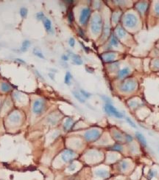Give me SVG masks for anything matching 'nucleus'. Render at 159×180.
Instances as JSON below:
<instances>
[{"mask_svg": "<svg viewBox=\"0 0 159 180\" xmlns=\"http://www.w3.org/2000/svg\"><path fill=\"white\" fill-rule=\"evenodd\" d=\"M130 69H129L128 67L123 68V69H120V70L119 71L118 77L119 78H123L127 76L128 75L130 74Z\"/></svg>", "mask_w": 159, "mask_h": 180, "instance_id": "11", "label": "nucleus"}, {"mask_svg": "<svg viewBox=\"0 0 159 180\" xmlns=\"http://www.w3.org/2000/svg\"><path fill=\"white\" fill-rule=\"evenodd\" d=\"M70 53V56H71V58H72V60L73 63L77 65H81L82 64V61L81 59V58L79 56H77L76 54H74V53H72V52H69Z\"/></svg>", "mask_w": 159, "mask_h": 180, "instance_id": "12", "label": "nucleus"}, {"mask_svg": "<svg viewBox=\"0 0 159 180\" xmlns=\"http://www.w3.org/2000/svg\"><path fill=\"white\" fill-rule=\"evenodd\" d=\"M110 150H113V151H122L123 150L122 146L119 144H116L113 145L111 148H110Z\"/></svg>", "mask_w": 159, "mask_h": 180, "instance_id": "25", "label": "nucleus"}, {"mask_svg": "<svg viewBox=\"0 0 159 180\" xmlns=\"http://www.w3.org/2000/svg\"><path fill=\"white\" fill-rule=\"evenodd\" d=\"M68 21L70 23H72L73 22V19H74V16H73V13L72 11H69V13L68 14Z\"/></svg>", "mask_w": 159, "mask_h": 180, "instance_id": "33", "label": "nucleus"}, {"mask_svg": "<svg viewBox=\"0 0 159 180\" xmlns=\"http://www.w3.org/2000/svg\"><path fill=\"white\" fill-rule=\"evenodd\" d=\"M125 139H127V141H128V142H131L132 140H133V137H132V136H130V134H126Z\"/></svg>", "mask_w": 159, "mask_h": 180, "instance_id": "37", "label": "nucleus"}, {"mask_svg": "<svg viewBox=\"0 0 159 180\" xmlns=\"http://www.w3.org/2000/svg\"><path fill=\"white\" fill-rule=\"evenodd\" d=\"M27 8H21V10H20V14H21V16H22V17H23V18H24V17H26V16L27 15Z\"/></svg>", "mask_w": 159, "mask_h": 180, "instance_id": "27", "label": "nucleus"}, {"mask_svg": "<svg viewBox=\"0 0 159 180\" xmlns=\"http://www.w3.org/2000/svg\"><path fill=\"white\" fill-rule=\"evenodd\" d=\"M137 10L139 13L141 14H144L145 13V11L147 10V3H140L136 6Z\"/></svg>", "mask_w": 159, "mask_h": 180, "instance_id": "15", "label": "nucleus"}, {"mask_svg": "<svg viewBox=\"0 0 159 180\" xmlns=\"http://www.w3.org/2000/svg\"><path fill=\"white\" fill-rule=\"evenodd\" d=\"M36 17L38 20H43V19H45V18H44V14H43L42 12L38 13V14H36Z\"/></svg>", "mask_w": 159, "mask_h": 180, "instance_id": "32", "label": "nucleus"}, {"mask_svg": "<svg viewBox=\"0 0 159 180\" xmlns=\"http://www.w3.org/2000/svg\"><path fill=\"white\" fill-rule=\"evenodd\" d=\"M62 59L64 61H68V57L67 56H62Z\"/></svg>", "mask_w": 159, "mask_h": 180, "instance_id": "40", "label": "nucleus"}, {"mask_svg": "<svg viewBox=\"0 0 159 180\" xmlns=\"http://www.w3.org/2000/svg\"><path fill=\"white\" fill-rule=\"evenodd\" d=\"M33 53H34V55H36V56H38V58H44V55L42 54V52H41L40 50H37V49H35V50H33Z\"/></svg>", "mask_w": 159, "mask_h": 180, "instance_id": "26", "label": "nucleus"}, {"mask_svg": "<svg viewBox=\"0 0 159 180\" xmlns=\"http://www.w3.org/2000/svg\"><path fill=\"white\" fill-rule=\"evenodd\" d=\"M100 135H101V132L98 129H91L85 133L84 137L87 141L94 142L99 139Z\"/></svg>", "mask_w": 159, "mask_h": 180, "instance_id": "4", "label": "nucleus"}, {"mask_svg": "<svg viewBox=\"0 0 159 180\" xmlns=\"http://www.w3.org/2000/svg\"><path fill=\"white\" fill-rule=\"evenodd\" d=\"M137 23V18L134 14H128L125 16L124 24L127 28H134Z\"/></svg>", "mask_w": 159, "mask_h": 180, "instance_id": "5", "label": "nucleus"}, {"mask_svg": "<svg viewBox=\"0 0 159 180\" xmlns=\"http://www.w3.org/2000/svg\"><path fill=\"white\" fill-rule=\"evenodd\" d=\"M96 175L100 178H107L109 176V173L105 170H98L96 171Z\"/></svg>", "mask_w": 159, "mask_h": 180, "instance_id": "13", "label": "nucleus"}, {"mask_svg": "<svg viewBox=\"0 0 159 180\" xmlns=\"http://www.w3.org/2000/svg\"><path fill=\"white\" fill-rule=\"evenodd\" d=\"M153 67L155 68V69H159V59H156V60L154 61V63H153Z\"/></svg>", "mask_w": 159, "mask_h": 180, "instance_id": "34", "label": "nucleus"}, {"mask_svg": "<svg viewBox=\"0 0 159 180\" xmlns=\"http://www.w3.org/2000/svg\"><path fill=\"white\" fill-rule=\"evenodd\" d=\"M102 59L105 62H111L112 61H114L116 58V53L114 52H105L102 55Z\"/></svg>", "mask_w": 159, "mask_h": 180, "instance_id": "9", "label": "nucleus"}, {"mask_svg": "<svg viewBox=\"0 0 159 180\" xmlns=\"http://www.w3.org/2000/svg\"><path fill=\"white\" fill-rule=\"evenodd\" d=\"M44 28H46V30H48V31H50V30L52 29L51 21L49 19H47V18H45V19H44Z\"/></svg>", "mask_w": 159, "mask_h": 180, "instance_id": "19", "label": "nucleus"}, {"mask_svg": "<svg viewBox=\"0 0 159 180\" xmlns=\"http://www.w3.org/2000/svg\"><path fill=\"white\" fill-rule=\"evenodd\" d=\"M9 119L13 123H17L20 120V115L18 114V112H13L10 115Z\"/></svg>", "mask_w": 159, "mask_h": 180, "instance_id": "14", "label": "nucleus"}, {"mask_svg": "<svg viewBox=\"0 0 159 180\" xmlns=\"http://www.w3.org/2000/svg\"><path fill=\"white\" fill-rule=\"evenodd\" d=\"M45 104L41 99H38L35 101L32 104V111L36 115H40L44 110Z\"/></svg>", "mask_w": 159, "mask_h": 180, "instance_id": "6", "label": "nucleus"}, {"mask_svg": "<svg viewBox=\"0 0 159 180\" xmlns=\"http://www.w3.org/2000/svg\"><path fill=\"white\" fill-rule=\"evenodd\" d=\"M155 174V172L152 171V170H150V171H149V173H148V178H149L150 179H151L153 177H154Z\"/></svg>", "mask_w": 159, "mask_h": 180, "instance_id": "35", "label": "nucleus"}, {"mask_svg": "<svg viewBox=\"0 0 159 180\" xmlns=\"http://www.w3.org/2000/svg\"><path fill=\"white\" fill-rule=\"evenodd\" d=\"M136 82L134 80H127L120 86V89L123 92H131L136 88Z\"/></svg>", "mask_w": 159, "mask_h": 180, "instance_id": "3", "label": "nucleus"}, {"mask_svg": "<svg viewBox=\"0 0 159 180\" xmlns=\"http://www.w3.org/2000/svg\"><path fill=\"white\" fill-rule=\"evenodd\" d=\"M120 166H121L122 170L125 171V170H126L127 168H128V166H129V163H128V162L127 161H123L121 163Z\"/></svg>", "mask_w": 159, "mask_h": 180, "instance_id": "28", "label": "nucleus"}, {"mask_svg": "<svg viewBox=\"0 0 159 180\" xmlns=\"http://www.w3.org/2000/svg\"><path fill=\"white\" fill-rule=\"evenodd\" d=\"M68 44H69V45L72 46V47H73V46H74V44H75V41H74V39L73 38H71L69 39V41H68Z\"/></svg>", "mask_w": 159, "mask_h": 180, "instance_id": "36", "label": "nucleus"}, {"mask_svg": "<svg viewBox=\"0 0 159 180\" xmlns=\"http://www.w3.org/2000/svg\"><path fill=\"white\" fill-rule=\"evenodd\" d=\"M74 156H75V154L72 150H66L62 154L61 158L64 162H70L72 159H73Z\"/></svg>", "mask_w": 159, "mask_h": 180, "instance_id": "8", "label": "nucleus"}, {"mask_svg": "<svg viewBox=\"0 0 159 180\" xmlns=\"http://www.w3.org/2000/svg\"><path fill=\"white\" fill-rule=\"evenodd\" d=\"M119 40L115 35H112L110 38V44L114 46H117L119 45Z\"/></svg>", "mask_w": 159, "mask_h": 180, "instance_id": "20", "label": "nucleus"}, {"mask_svg": "<svg viewBox=\"0 0 159 180\" xmlns=\"http://www.w3.org/2000/svg\"><path fill=\"white\" fill-rule=\"evenodd\" d=\"M1 89L2 92H8L10 89V86L7 83H1Z\"/></svg>", "mask_w": 159, "mask_h": 180, "instance_id": "22", "label": "nucleus"}, {"mask_svg": "<svg viewBox=\"0 0 159 180\" xmlns=\"http://www.w3.org/2000/svg\"><path fill=\"white\" fill-rule=\"evenodd\" d=\"M71 79H72V75H71V73L69 72H67L66 74L65 75V79H64V82L66 84H70V82H71Z\"/></svg>", "mask_w": 159, "mask_h": 180, "instance_id": "24", "label": "nucleus"}, {"mask_svg": "<svg viewBox=\"0 0 159 180\" xmlns=\"http://www.w3.org/2000/svg\"><path fill=\"white\" fill-rule=\"evenodd\" d=\"M102 27V20L99 14H95L91 21V30L94 34H98Z\"/></svg>", "mask_w": 159, "mask_h": 180, "instance_id": "1", "label": "nucleus"}, {"mask_svg": "<svg viewBox=\"0 0 159 180\" xmlns=\"http://www.w3.org/2000/svg\"><path fill=\"white\" fill-rule=\"evenodd\" d=\"M105 111L110 116H114L116 118H119L122 119L124 117L122 113H121L120 111H119L113 105H111L110 103H106L104 107Z\"/></svg>", "mask_w": 159, "mask_h": 180, "instance_id": "2", "label": "nucleus"}, {"mask_svg": "<svg viewBox=\"0 0 159 180\" xmlns=\"http://www.w3.org/2000/svg\"><path fill=\"white\" fill-rule=\"evenodd\" d=\"M155 13L158 14V15H159V3H158L157 5H155Z\"/></svg>", "mask_w": 159, "mask_h": 180, "instance_id": "38", "label": "nucleus"}, {"mask_svg": "<svg viewBox=\"0 0 159 180\" xmlns=\"http://www.w3.org/2000/svg\"><path fill=\"white\" fill-rule=\"evenodd\" d=\"M136 138L138 139V140L139 141V143H141L144 147H147V143L146 138L144 137V136L143 134H141L140 132H136Z\"/></svg>", "mask_w": 159, "mask_h": 180, "instance_id": "10", "label": "nucleus"}, {"mask_svg": "<svg viewBox=\"0 0 159 180\" xmlns=\"http://www.w3.org/2000/svg\"><path fill=\"white\" fill-rule=\"evenodd\" d=\"M119 17H120V16L119 14V12H115L114 15H113V20H114V22L115 23H116L118 22V20L119 19Z\"/></svg>", "mask_w": 159, "mask_h": 180, "instance_id": "30", "label": "nucleus"}, {"mask_svg": "<svg viewBox=\"0 0 159 180\" xmlns=\"http://www.w3.org/2000/svg\"><path fill=\"white\" fill-rule=\"evenodd\" d=\"M73 125V120L72 118H68L67 120H66V122L64 123V128L65 131H68L69 130Z\"/></svg>", "mask_w": 159, "mask_h": 180, "instance_id": "16", "label": "nucleus"}, {"mask_svg": "<svg viewBox=\"0 0 159 180\" xmlns=\"http://www.w3.org/2000/svg\"><path fill=\"white\" fill-rule=\"evenodd\" d=\"M75 168H76L75 165H73V164H72L70 166L68 167V169H69L70 171H74V170L75 169Z\"/></svg>", "mask_w": 159, "mask_h": 180, "instance_id": "39", "label": "nucleus"}, {"mask_svg": "<svg viewBox=\"0 0 159 180\" xmlns=\"http://www.w3.org/2000/svg\"><path fill=\"white\" fill-rule=\"evenodd\" d=\"M116 34H117L118 37L119 38H123L126 35V32H125V29L121 28V27H119V28H116Z\"/></svg>", "mask_w": 159, "mask_h": 180, "instance_id": "17", "label": "nucleus"}, {"mask_svg": "<svg viewBox=\"0 0 159 180\" xmlns=\"http://www.w3.org/2000/svg\"><path fill=\"white\" fill-rule=\"evenodd\" d=\"M72 94L75 97V98H77V100L78 101H80V103H85V100L83 99V97H82V95L80 93H79L78 92H76V91H73Z\"/></svg>", "mask_w": 159, "mask_h": 180, "instance_id": "18", "label": "nucleus"}, {"mask_svg": "<svg viewBox=\"0 0 159 180\" xmlns=\"http://www.w3.org/2000/svg\"><path fill=\"white\" fill-rule=\"evenodd\" d=\"M30 41L25 40V41L23 42L22 46L21 48V50L22 51V52H25L30 47Z\"/></svg>", "mask_w": 159, "mask_h": 180, "instance_id": "21", "label": "nucleus"}, {"mask_svg": "<svg viewBox=\"0 0 159 180\" xmlns=\"http://www.w3.org/2000/svg\"><path fill=\"white\" fill-rule=\"evenodd\" d=\"M80 94L82 95V97H86V98H88V97H90V96L91 95L90 93L87 92H86L85 90H82V89H81V90H80Z\"/></svg>", "mask_w": 159, "mask_h": 180, "instance_id": "31", "label": "nucleus"}, {"mask_svg": "<svg viewBox=\"0 0 159 180\" xmlns=\"http://www.w3.org/2000/svg\"><path fill=\"white\" fill-rule=\"evenodd\" d=\"M114 138L116 139V140L120 141V142H122L123 139H124V137H123V136L122 135V134H120L119 132H118V131H114Z\"/></svg>", "mask_w": 159, "mask_h": 180, "instance_id": "23", "label": "nucleus"}, {"mask_svg": "<svg viewBox=\"0 0 159 180\" xmlns=\"http://www.w3.org/2000/svg\"><path fill=\"white\" fill-rule=\"evenodd\" d=\"M126 121H127V123L130 125L131 127L134 128V129H136V125L135 124V123H134V122H133V120H132L130 118L127 117V118H126Z\"/></svg>", "mask_w": 159, "mask_h": 180, "instance_id": "29", "label": "nucleus"}, {"mask_svg": "<svg viewBox=\"0 0 159 180\" xmlns=\"http://www.w3.org/2000/svg\"><path fill=\"white\" fill-rule=\"evenodd\" d=\"M91 14V10L88 8H83L81 10L80 16V23L81 24H86L87 21L88 20V18Z\"/></svg>", "mask_w": 159, "mask_h": 180, "instance_id": "7", "label": "nucleus"}]
</instances>
